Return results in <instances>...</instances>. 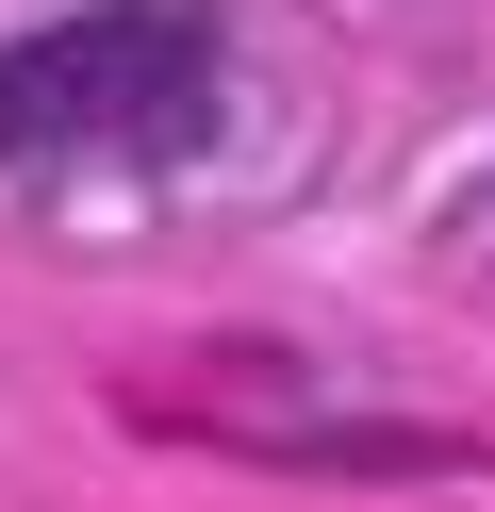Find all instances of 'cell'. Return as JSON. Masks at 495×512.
<instances>
[{"instance_id": "6da1fadb", "label": "cell", "mask_w": 495, "mask_h": 512, "mask_svg": "<svg viewBox=\"0 0 495 512\" xmlns=\"http://www.w3.org/2000/svg\"><path fill=\"white\" fill-rule=\"evenodd\" d=\"M215 100H231V50L198 0H83L0 50V166H83V149L165 166L215 133Z\"/></svg>"}]
</instances>
